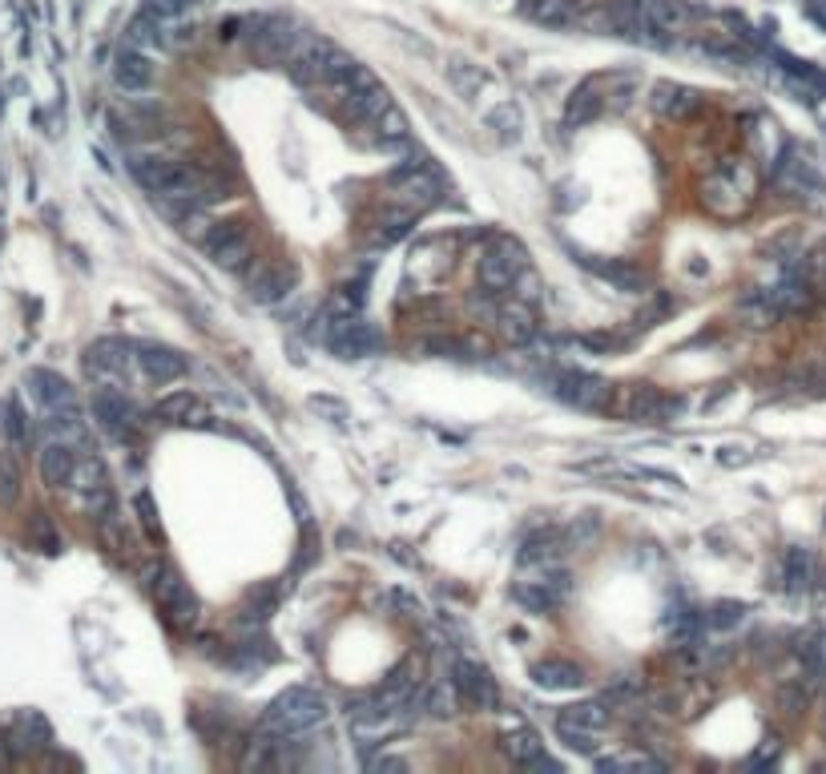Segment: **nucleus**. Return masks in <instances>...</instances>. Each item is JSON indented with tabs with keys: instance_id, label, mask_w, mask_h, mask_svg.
Listing matches in <instances>:
<instances>
[{
	"instance_id": "nucleus-1",
	"label": "nucleus",
	"mask_w": 826,
	"mask_h": 774,
	"mask_svg": "<svg viewBox=\"0 0 826 774\" xmlns=\"http://www.w3.org/2000/svg\"><path fill=\"white\" fill-rule=\"evenodd\" d=\"M327 722V698L319 690H307V686H291L282 690L275 702L263 714V726H267L275 738H299L323 726Z\"/></svg>"
},
{
	"instance_id": "nucleus-2",
	"label": "nucleus",
	"mask_w": 826,
	"mask_h": 774,
	"mask_svg": "<svg viewBox=\"0 0 826 774\" xmlns=\"http://www.w3.org/2000/svg\"><path fill=\"white\" fill-rule=\"evenodd\" d=\"M774 186L806 202H826V158L811 146H787L774 161Z\"/></svg>"
},
{
	"instance_id": "nucleus-3",
	"label": "nucleus",
	"mask_w": 826,
	"mask_h": 774,
	"mask_svg": "<svg viewBox=\"0 0 826 774\" xmlns=\"http://www.w3.org/2000/svg\"><path fill=\"white\" fill-rule=\"evenodd\" d=\"M323 343L339 355V360H372L387 348L384 335L375 331L372 323L360 319V315H335L323 327Z\"/></svg>"
},
{
	"instance_id": "nucleus-4",
	"label": "nucleus",
	"mask_w": 826,
	"mask_h": 774,
	"mask_svg": "<svg viewBox=\"0 0 826 774\" xmlns=\"http://www.w3.org/2000/svg\"><path fill=\"white\" fill-rule=\"evenodd\" d=\"M524 270H529V254H524V246H520L517 239H496L493 246L481 254L476 275H481V287L488 294H505Z\"/></svg>"
},
{
	"instance_id": "nucleus-5",
	"label": "nucleus",
	"mask_w": 826,
	"mask_h": 774,
	"mask_svg": "<svg viewBox=\"0 0 826 774\" xmlns=\"http://www.w3.org/2000/svg\"><path fill=\"white\" fill-rule=\"evenodd\" d=\"M246 28H251V53L258 57V61L287 65L294 40H299V25H294L291 16H282V13L254 16V21H246Z\"/></svg>"
},
{
	"instance_id": "nucleus-6",
	"label": "nucleus",
	"mask_w": 826,
	"mask_h": 774,
	"mask_svg": "<svg viewBox=\"0 0 826 774\" xmlns=\"http://www.w3.org/2000/svg\"><path fill=\"white\" fill-rule=\"evenodd\" d=\"M609 408L633 424H661L669 412H678V400L661 396L654 384H625L609 391Z\"/></svg>"
},
{
	"instance_id": "nucleus-7",
	"label": "nucleus",
	"mask_w": 826,
	"mask_h": 774,
	"mask_svg": "<svg viewBox=\"0 0 826 774\" xmlns=\"http://www.w3.org/2000/svg\"><path fill=\"white\" fill-rule=\"evenodd\" d=\"M347 722H351L355 742H363V747H379L387 735H396V730L403 726V710L387 706L384 698L372 694V698H360V702L351 706Z\"/></svg>"
},
{
	"instance_id": "nucleus-8",
	"label": "nucleus",
	"mask_w": 826,
	"mask_h": 774,
	"mask_svg": "<svg viewBox=\"0 0 826 774\" xmlns=\"http://www.w3.org/2000/svg\"><path fill=\"white\" fill-rule=\"evenodd\" d=\"M202 251L218 270H242L254 254L251 230H246V222H218L202 234Z\"/></svg>"
},
{
	"instance_id": "nucleus-9",
	"label": "nucleus",
	"mask_w": 826,
	"mask_h": 774,
	"mask_svg": "<svg viewBox=\"0 0 826 774\" xmlns=\"http://www.w3.org/2000/svg\"><path fill=\"white\" fill-rule=\"evenodd\" d=\"M154 597H158L161 614L170 617L178 629H190L198 621V597H194L190 581L173 565H161L158 573H154Z\"/></svg>"
},
{
	"instance_id": "nucleus-10",
	"label": "nucleus",
	"mask_w": 826,
	"mask_h": 774,
	"mask_svg": "<svg viewBox=\"0 0 826 774\" xmlns=\"http://www.w3.org/2000/svg\"><path fill=\"white\" fill-rule=\"evenodd\" d=\"M750 198H754V182L742 178L738 170H718V174L702 186L706 210H714L718 218H738V214L750 206Z\"/></svg>"
},
{
	"instance_id": "nucleus-11",
	"label": "nucleus",
	"mask_w": 826,
	"mask_h": 774,
	"mask_svg": "<svg viewBox=\"0 0 826 774\" xmlns=\"http://www.w3.org/2000/svg\"><path fill=\"white\" fill-rule=\"evenodd\" d=\"M548 387H552L557 400H564L569 408H581V412H593V408L609 403V384L593 372H557Z\"/></svg>"
},
{
	"instance_id": "nucleus-12",
	"label": "nucleus",
	"mask_w": 826,
	"mask_h": 774,
	"mask_svg": "<svg viewBox=\"0 0 826 774\" xmlns=\"http://www.w3.org/2000/svg\"><path fill=\"white\" fill-rule=\"evenodd\" d=\"M452 686L455 694L464 698L467 706H481V710H496L500 706V690H496L493 674L481 666V662H467V657H455L452 666Z\"/></svg>"
},
{
	"instance_id": "nucleus-13",
	"label": "nucleus",
	"mask_w": 826,
	"mask_h": 774,
	"mask_svg": "<svg viewBox=\"0 0 826 774\" xmlns=\"http://www.w3.org/2000/svg\"><path fill=\"white\" fill-rule=\"evenodd\" d=\"M564 589H569V577L552 573V569H548V573L540 569V577L512 585V601L524 605L529 614H552V609H560V601H564Z\"/></svg>"
},
{
	"instance_id": "nucleus-14",
	"label": "nucleus",
	"mask_w": 826,
	"mask_h": 774,
	"mask_svg": "<svg viewBox=\"0 0 826 774\" xmlns=\"http://www.w3.org/2000/svg\"><path fill=\"white\" fill-rule=\"evenodd\" d=\"M299 287V263L291 258H270L251 275V299L254 303H282Z\"/></svg>"
},
{
	"instance_id": "nucleus-15",
	"label": "nucleus",
	"mask_w": 826,
	"mask_h": 774,
	"mask_svg": "<svg viewBox=\"0 0 826 774\" xmlns=\"http://www.w3.org/2000/svg\"><path fill=\"white\" fill-rule=\"evenodd\" d=\"M25 387L33 391V400L40 403V412H57V408H73L77 403L73 384L61 372H53V367H33L25 375Z\"/></svg>"
},
{
	"instance_id": "nucleus-16",
	"label": "nucleus",
	"mask_w": 826,
	"mask_h": 774,
	"mask_svg": "<svg viewBox=\"0 0 826 774\" xmlns=\"http://www.w3.org/2000/svg\"><path fill=\"white\" fill-rule=\"evenodd\" d=\"M94 420L106 427V432H113V436H125V432L137 424V412H134V403H130L125 391L106 384L94 391Z\"/></svg>"
},
{
	"instance_id": "nucleus-17",
	"label": "nucleus",
	"mask_w": 826,
	"mask_h": 774,
	"mask_svg": "<svg viewBox=\"0 0 826 774\" xmlns=\"http://www.w3.org/2000/svg\"><path fill=\"white\" fill-rule=\"evenodd\" d=\"M649 106H654L657 118L666 121H685L690 113L702 109V94L690 89V85H678V81H657L654 94H649Z\"/></svg>"
},
{
	"instance_id": "nucleus-18",
	"label": "nucleus",
	"mask_w": 826,
	"mask_h": 774,
	"mask_svg": "<svg viewBox=\"0 0 826 774\" xmlns=\"http://www.w3.org/2000/svg\"><path fill=\"white\" fill-rule=\"evenodd\" d=\"M142 363V372L154 379V384H173V379H182L186 375V355L178 348H166V343H142L134 355Z\"/></svg>"
},
{
	"instance_id": "nucleus-19",
	"label": "nucleus",
	"mask_w": 826,
	"mask_h": 774,
	"mask_svg": "<svg viewBox=\"0 0 826 774\" xmlns=\"http://www.w3.org/2000/svg\"><path fill=\"white\" fill-rule=\"evenodd\" d=\"M113 81H118V89L125 94H142L154 85V61L149 53L134 49V45H121L118 57H113Z\"/></svg>"
},
{
	"instance_id": "nucleus-20",
	"label": "nucleus",
	"mask_w": 826,
	"mask_h": 774,
	"mask_svg": "<svg viewBox=\"0 0 826 774\" xmlns=\"http://www.w3.org/2000/svg\"><path fill=\"white\" fill-rule=\"evenodd\" d=\"M581 263H585L600 282H609V287H617V291H625V294H641L649 287L645 270L625 263V258H581Z\"/></svg>"
},
{
	"instance_id": "nucleus-21",
	"label": "nucleus",
	"mask_w": 826,
	"mask_h": 774,
	"mask_svg": "<svg viewBox=\"0 0 826 774\" xmlns=\"http://www.w3.org/2000/svg\"><path fill=\"white\" fill-rule=\"evenodd\" d=\"M77 476V452L65 440H49L40 448V481L49 488H65Z\"/></svg>"
},
{
	"instance_id": "nucleus-22",
	"label": "nucleus",
	"mask_w": 826,
	"mask_h": 774,
	"mask_svg": "<svg viewBox=\"0 0 826 774\" xmlns=\"http://www.w3.org/2000/svg\"><path fill=\"white\" fill-rule=\"evenodd\" d=\"M496 327L505 335L512 348H524V343H533L536 339V311L524 303V299H512L505 307L496 311Z\"/></svg>"
},
{
	"instance_id": "nucleus-23",
	"label": "nucleus",
	"mask_w": 826,
	"mask_h": 774,
	"mask_svg": "<svg viewBox=\"0 0 826 774\" xmlns=\"http://www.w3.org/2000/svg\"><path fill=\"white\" fill-rule=\"evenodd\" d=\"M533 681L540 690H581L585 686V669L576 662H564V657H548V662H536L533 666Z\"/></svg>"
},
{
	"instance_id": "nucleus-24",
	"label": "nucleus",
	"mask_w": 826,
	"mask_h": 774,
	"mask_svg": "<svg viewBox=\"0 0 826 774\" xmlns=\"http://www.w3.org/2000/svg\"><path fill=\"white\" fill-rule=\"evenodd\" d=\"M85 367H89V375H97V379H113V375H121L130 367V348H125L121 339H97L94 348H89V355H85Z\"/></svg>"
},
{
	"instance_id": "nucleus-25",
	"label": "nucleus",
	"mask_w": 826,
	"mask_h": 774,
	"mask_svg": "<svg viewBox=\"0 0 826 774\" xmlns=\"http://www.w3.org/2000/svg\"><path fill=\"white\" fill-rule=\"evenodd\" d=\"M125 45H134L142 53H158V49H170V25L154 21L149 13H137L130 25H125Z\"/></svg>"
},
{
	"instance_id": "nucleus-26",
	"label": "nucleus",
	"mask_w": 826,
	"mask_h": 774,
	"mask_svg": "<svg viewBox=\"0 0 826 774\" xmlns=\"http://www.w3.org/2000/svg\"><path fill=\"white\" fill-rule=\"evenodd\" d=\"M343 106H347V118L355 121V125H375V118L391 106V94L375 81V85H367V89H360V94L343 97Z\"/></svg>"
},
{
	"instance_id": "nucleus-27",
	"label": "nucleus",
	"mask_w": 826,
	"mask_h": 774,
	"mask_svg": "<svg viewBox=\"0 0 826 774\" xmlns=\"http://www.w3.org/2000/svg\"><path fill=\"white\" fill-rule=\"evenodd\" d=\"M778 577H782V589L787 593H806L814 581V557L811 548H787L782 553V565H778Z\"/></svg>"
},
{
	"instance_id": "nucleus-28",
	"label": "nucleus",
	"mask_w": 826,
	"mask_h": 774,
	"mask_svg": "<svg viewBox=\"0 0 826 774\" xmlns=\"http://www.w3.org/2000/svg\"><path fill=\"white\" fill-rule=\"evenodd\" d=\"M560 548H564V536L557 529H536L520 541V565H552Z\"/></svg>"
},
{
	"instance_id": "nucleus-29",
	"label": "nucleus",
	"mask_w": 826,
	"mask_h": 774,
	"mask_svg": "<svg viewBox=\"0 0 826 774\" xmlns=\"http://www.w3.org/2000/svg\"><path fill=\"white\" fill-rule=\"evenodd\" d=\"M415 227V210L412 206H403V210H384L379 214V222L372 227V246H396L400 239H408Z\"/></svg>"
},
{
	"instance_id": "nucleus-30",
	"label": "nucleus",
	"mask_w": 826,
	"mask_h": 774,
	"mask_svg": "<svg viewBox=\"0 0 826 774\" xmlns=\"http://www.w3.org/2000/svg\"><path fill=\"white\" fill-rule=\"evenodd\" d=\"M500 750H505V754L517 762V766H533V762L545 754V742H540V735H536V730H529V726H517V730H505V738H500Z\"/></svg>"
},
{
	"instance_id": "nucleus-31",
	"label": "nucleus",
	"mask_w": 826,
	"mask_h": 774,
	"mask_svg": "<svg viewBox=\"0 0 826 774\" xmlns=\"http://www.w3.org/2000/svg\"><path fill=\"white\" fill-rule=\"evenodd\" d=\"M488 130H493L505 146H517L520 137H524V113H520L517 101H500V106L488 109Z\"/></svg>"
},
{
	"instance_id": "nucleus-32",
	"label": "nucleus",
	"mask_w": 826,
	"mask_h": 774,
	"mask_svg": "<svg viewBox=\"0 0 826 774\" xmlns=\"http://www.w3.org/2000/svg\"><path fill=\"white\" fill-rule=\"evenodd\" d=\"M190 415H198L194 391H170L154 403V420H161V424H190Z\"/></svg>"
},
{
	"instance_id": "nucleus-33",
	"label": "nucleus",
	"mask_w": 826,
	"mask_h": 774,
	"mask_svg": "<svg viewBox=\"0 0 826 774\" xmlns=\"http://www.w3.org/2000/svg\"><path fill=\"white\" fill-rule=\"evenodd\" d=\"M448 81L455 85V94L467 97V101L484 89L481 65H472V61H464V57H452V61H448Z\"/></svg>"
},
{
	"instance_id": "nucleus-34",
	"label": "nucleus",
	"mask_w": 826,
	"mask_h": 774,
	"mask_svg": "<svg viewBox=\"0 0 826 774\" xmlns=\"http://www.w3.org/2000/svg\"><path fill=\"white\" fill-rule=\"evenodd\" d=\"M597 771L605 774H657V771H666L657 759H649V754H614V759H597Z\"/></svg>"
},
{
	"instance_id": "nucleus-35",
	"label": "nucleus",
	"mask_w": 826,
	"mask_h": 774,
	"mask_svg": "<svg viewBox=\"0 0 826 774\" xmlns=\"http://www.w3.org/2000/svg\"><path fill=\"white\" fill-rule=\"evenodd\" d=\"M597 735L600 730H588V726H576V722L560 718L557 714V738L576 754H597Z\"/></svg>"
},
{
	"instance_id": "nucleus-36",
	"label": "nucleus",
	"mask_w": 826,
	"mask_h": 774,
	"mask_svg": "<svg viewBox=\"0 0 826 774\" xmlns=\"http://www.w3.org/2000/svg\"><path fill=\"white\" fill-rule=\"evenodd\" d=\"M524 13L533 16L536 25H548V28L569 25V4H564V0H529Z\"/></svg>"
},
{
	"instance_id": "nucleus-37",
	"label": "nucleus",
	"mask_w": 826,
	"mask_h": 774,
	"mask_svg": "<svg viewBox=\"0 0 826 774\" xmlns=\"http://www.w3.org/2000/svg\"><path fill=\"white\" fill-rule=\"evenodd\" d=\"M0 412H4V436L13 440V448H28V420H25L21 400H4Z\"/></svg>"
},
{
	"instance_id": "nucleus-38",
	"label": "nucleus",
	"mask_w": 826,
	"mask_h": 774,
	"mask_svg": "<svg viewBox=\"0 0 826 774\" xmlns=\"http://www.w3.org/2000/svg\"><path fill=\"white\" fill-rule=\"evenodd\" d=\"M455 702H460V694H455V686H432L424 698H420V706L432 714V718H452L455 714Z\"/></svg>"
},
{
	"instance_id": "nucleus-39",
	"label": "nucleus",
	"mask_w": 826,
	"mask_h": 774,
	"mask_svg": "<svg viewBox=\"0 0 826 774\" xmlns=\"http://www.w3.org/2000/svg\"><path fill=\"white\" fill-rule=\"evenodd\" d=\"M190 4H198V0H142V13H149L161 25H178L190 13Z\"/></svg>"
},
{
	"instance_id": "nucleus-40",
	"label": "nucleus",
	"mask_w": 826,
	"mask_h": 774,
	"mask_svg": "<svg viewBox=\"0 0 826 774\" xmlns=\"http://www.w3.org/2000/svg\"><path fill=\"white\" fill-rule=\"evenodd\" d=\"M560 718L576 722V726H588V730H605V722H609V710L600 706V702H576V706L560 710Z\"/></svg>"
},
{
	"instance_id": "nucleus-41",
	"label": "nucleus",
	"mask_w": 826,
	"mask_h": 774,
	"mask_svg": "<svg viewBox=\"0 0 826 774\" xmlns=\"http://www.w3.org/2000/svg\"><path fill=\"white\" fill-rule=\"evenodd\" d=\"M21 500V468L9 452H0V505L9 508Z\"/></svg>"
},
{
	"instance_id": "nucleus-42",
	"label": "nucleus",
	"mask_w": 826,
	"mask_h": 774,
	"mask_svg": "<svg viewBox=\"0 0 826 774\" xmlns=\"http://www.w3.org/2000/svg\"><path fill=\"white\" fill-rule=\"evenodd\" d=\"M597 113H600V97L593 94V89H581V94H573L569 109H564V121H569V125H588Z\"/></svg>"
},
{
	"instance_id": "nucleus-43",
	"label": "nucleus",
	"mask_w": 826,
	"mask_h": 774,
	"mask_svg": "<svg viewBox=\"0 0 826 774\" xmlns=\"http://www.w3.org/2000/svg\"><path fill=\"white\" fill-rule=\"evenodd\" d=\"M16 730H21L16 738H21L28 750H37V747H45V742H49V722L40 718V714H33V710L16 718Z\"/></svg>"
},
{
	"instance_id": "nucleus-44",
	"label": "nucleus",
	"mask_w": 826,
	"mask_h": 774,
	"mask_svg": "<svg viewBox=\"0 0 826 774\" xmlns=\"http://www.w3.org/2000/svg\"><path fill=\"white\" fill-rule=\"evenodd\" d=\"M275 605H279V585H263L258 593H251V601H246L242 617H246V621H267Z\"/></svg>"
},
{
	"instance_id": "nucleus-45",
	"label": "nucleus",
	"mask_w": 826,
	"mask_h": 774,
	"mask_svg": "<svg viewBox=\"0 0 826 774\" xmlns=\"http://www.w3.org/2000/svg\"><path fill=\"white\" fill-rule=\"evenodd\" d=\"M746 617V605L742 601H718L714 609L706 614V626H714V629H730V626H738Z\"/></svg>"
},
{
	"instance_id": "nucleus-46",
	"label": "nucleus",
	"mask_w": 826,
	"mask_h": 774,
	"mask_svg": "<svg viewBox=\"0 0 826 774\" xmlns=\"http://www.w3.org/2000/svg\"><path fill=\"white\" fill-rule=\"evenodd\" d=\"M270 762H275V742L270 738H254L246 754H242V771H267Z\"/></svg>"
},
{
	"instance_id": "nucleus-47",
	"label": "nucleus",
	"mask_w": 826,
	"mask_h": 774,
	"mask_svg": "<svg viewBox=\"0 0 826 774\" xmlns=\"http://www.w3.org/2000/svg\"><path fill=\"white\" fill-rule=\"evenodd\" d=\"M134 508H137V521H142V529H146L149 536H161V521H158V508H154V496L137 493Z\"/></svg>"
},
{
	"instance_id": "nucleus-48",
	"label": "nucleus",
	"mask_w": 826,
	"mask_h": 774,
	"mask_svg": "<svg viewBox=\"0 0 826 774\" xmlns=\"http://www.w3.org/2000/svg\"><path fill=\"white\" fill-rule=\"evenodd\" d=\"M778 754H782V742H778V735H766V738H762V747L750 754V771L774 766V762H778Z\"/></svg>"
},
{
	"instance_id": "nucleus-49",
	"label": "nucleus",
	"mask_w": 826,
	"mask_h": 774,
	"mask_svg": "<svg viewBox=\"0 0 826 774\" xmlns=\"http://www.w3.org/2000/svg\"><path fill=\"white\" fill-rule=\"evenodd\" d=\"M778 706L787 710V714H799V710L806 706V690H802V681H794V686H782V690H778Z\"/></svg>"
},
{
	"instance_id": "nucleus-50",
	"label": "nucleus",
	"mask_w": 826,
	"mask_h": 774,
	"mask_svg": "<svg viewBox=\"0 0 826 774\" xmlns=\"http://www.w3.org/2000/svg\"><path fill=\"white\" fill-rule=\"evenodd\" d=\"M33 536H37V541H40V553H57V548H61V541H57V533H53V529H49V521H45L40 512H37V517H33Z\"/></svg>"
},
{
	"instance_id": "nucleus-51",
	"label": "nucleus",
	"mask_w": 826,
	"mask_h": 774,
	"mask_svg": "<svg viewBox=\"0 0 826 774\" xmlns=\"http://www.w3.org/2000/svg\"><path fill=\"white\" fill-rule=\"evenodd\" d=\"M811 287L826 294V251H814L811 258Z\"/></svg>"
},
{
	"instance_id": "nucleus-52",
	"label": "nucleus",
	"mask_w": 826,
	"mask_h": 774,
	"mask_svg": "<svg viewBox=\"0 0 826 774\" xmlns=\"http://www.w3.org/2000/svg\"><path fill=\"white\" fill-rule=\"evenodd\" d=\"M391 601H396V605H400V609H403V614H408V617L424 614V601L412 597V593H403V589H396V593H391Z\"/></svg>"
},
{
	"instance_id": "nucleus-53",
	"label": "nucleus",
	"mask_w": 826,
	"mask_h": 774,
	"mask_svg": "<svg viewBox=\"0 0 826 774\" xmlns=\"http://www.w3.org/2000/svg\"><path fill=\"white\" fill-rule=\"evenodd\" d=\"M367 771H408V762L403 759H384V754H379V759H367Z\"/></svg>"
},
{
	"instance_id": "nucleus-54",
	"label": "nucleus",
	"mask_w": 826,
	"mask_h": 774,
	"mask_svg": "<svg viewBox=\"0 0 826 774\" xmlns=\"http://www.w3.org/2000/svg\"><path fill=\"white\" fill-rule=\"evenodd\" d=\"M311 408H323V412H331L335 415V420H343V403H335V400H319V396H315V400H311Z\"/></svg>"
},
{
	"instance_id": "nucleus-55",
	"label": "nucleus",
	"mask_w": 826,
	"mask_h": 774,
	"mask_svg": "<svg viewBox=\"0 0 826 774\" xmlns=\"http://www.w3.org/2000/svg\"><path fill=\"white\" fill-rule=\"evenodd\" d=\"M811 387H814V391H818V396H826V372H818V375H814V379H811Z\"/></svg>"
},
{
	"instance_id": "nucleus-56",
	"label": "nucleus",
	"mask_w": 826,
	"mask_h": 774,
	"mask_svg": "<svg viewBox=\"0 0 826 774\" xmlns=\"http://www.w3.org/2000/svg\"><path fill=\"white\" fill-rule=\"evenodd\" d=\"M818 730H823V738H826V702H823V710H818Z\"/></svg>"
},
{
	"instance_id": "nucleus-57",
	"label": "nucleus",
	"mask_w": 826,
	"mask_h": 774,
	"mask_svg": "<svg viewBox=\"0 0 826 774\" xmlns=\"http://www.w3.org/2000/svg\"><path fill=\"white\" fill-rule=\"evenodd\" d=\"M0 239H4V214H0Z\"/></svg>"
},
{
	"instance_id": "nucleus-58",
	"label": "nucleus",
	"mask_w": 826,
	"mask_h": 774,
	"mask_svg": "<svg viewBox=\"0 0 826 774\" xmlns=\"http://www.w3.org/2000/svg\"><path fill=\"white\" fill-rule=\"evenodd\" d=\"M0 109H4V97H0Z\"/></svg>"
}]
</instances>
